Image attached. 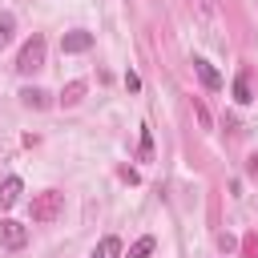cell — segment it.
I'll return each mask as SVG.
<instances>
[{
  "mask_svg": "<svg viewBox=\"0 0 258 258\" xmlns=\"http://www.w3.org/2000/svg\"><path fill=\"white\" fill-rule=\"evenodd\" d=\"M12 32H16V16L12 12H0V48L12 40Z\"/></svg>",
  "mask_w": 258,
  "mask_h": 258,
  "instance_id": "12",
  "label": "cell"
},
{
  "mask_svg": "<svg viewBox=\"0 0 258 258\" xmlns=\"http://www.w3.org/2000/svg\"><path fill=\"white\" fill-rule=\"evenodd\" d=\"M141 157H145V161L153 157V137H149V129H141Z\"/></svg>",
  "mask_w": 258,
  "mask_h": 258,
  "instance_id": "13",
  "label": "cell"
},
{
  "mask_svg": "<svg viewBox=\"0 0 258 258\" xmlns=\"http://www.w3.org/2000/svg\"><path fill=\"white\" fill-rule=\"evenodd\" d=\"M246 169H250V173H254V177H258V153H254V157H250V165H246Z\"/></svg>",
  "mask_w": 258,
  "mask_h": 258,
  "instance_id": "15",
  "label": "cell"
},
{
  "mask_svg": "<svg viewBox=\"0 0 258 258\" xmlns=\"http://www.w3.org/2000/svg\"><path fill=\"white\" fill-rule=\"evenodd\" d=\"M153 246H157V242H153V234H145V238H137V242L129 246V258H149V254H153Z\"/></svg>",
  "mask_w": 258,
  "mask_h": 258,
  "instance_id": "11",
  "label": "cell"
},
{
  "mask_svg": "<svg viewBox=\"0 0 258 258\" xmlns=\"http://www.w3.org/2000/svg\"><path fill=\"white\" fill-rule=\"evenodd\" d=\"M60 210H64V194H60V189L32 194V202H28V214H32V222H36V226L56 222V218H60Z\"/></svg>",
  "mask_w": 258,
  "mask_h": 258,
  "instance_id": "1",
  "label": "cell"
},
{
  "mask_svg": "<svg viewBox=\"0 0 258 258\" xmlns=\"http://www.w3.org/2000/svg\"><path fill=\"white\" fill-rule=\"evenodd\" d=\"M20 194H24V181H20V177H4V181H0V210L16 206Z\"/></svg>",
  "mask_w": 258,
  "mask_h": 258,
  "instance_id": "5",
  "label": "cell"
},
{
  "mask_svg": "<svg viewBox=\"0 0 258 258\" xmlns=\"http://www.w3.org/2000/svg\"><path fill=\"white\" fill-rule=\"evenodd\" d=\"M230 89H234V101H238V105H250V101H254V97H250V81H246V73H238Z\"/></svg>",
  "mask_w": 258,
  "mask_h": 258,
  "instance_id": "9",
  "label": "cell"
},
{
  "mask_svg": "<svg viewBox=\"0 0 258 258\" xmlns=\"http://www.w3.org/2000/svg\"><path fill=\"white\" fill-rule=\"evenodd\" d=\"M81 97H85V81H69V85L60 89V105H64V109H69V105H77Z\"/></svg>",
  "mask_w": 258,
  "mask_h": 258,
  "instance_id": "8",
  "label": "cell"
},
{
  "mask_svg": "<svg viewBox=\"0 0 258 258\" xmlns=\"http://www.w3.org/2000/svg\"><path fill=\"white\" fill-rule=\"evenodd\" d=\"M125 89L137 93V89H141V77H137V73H125Z\"/></svg>",
  "mask_w": 258,
  "mask_h": 258,
  "instance_id": "14",
  "label": "cell"
},
{
  "mask_svg": "<svg viewBox=\"0 0 258 258\" xmlns=\"http://www.w3.org/2000/svg\"><path fill=\"white\" fill-rule=\"evenodd\" d=\"M28 242V230L20 226V222H12V218H0V246H8V250H20Z\"/></svg>",
  "mask_w": 258,
  "mask_h": 258,
  "instance_id": "3",
  "label": "cell"
},
{
  "mask_svg": "<svg viewBox=\"0 0 258 258\" xmlns=\"http://www.w3.org/2000/svg\"><path fill=\"white\" fill-rule=\"evenodd\" d=\"M194 73L202 77V85H206V89H222V77H218V69H214L206 56H194Z\"/></svg>",
  "mask_w": 258,
  "mask_h": 258,
  "instance_id": "7",
  "label": "cell"
},
{
  "mask_svg": "<svg viewBox=\"0 0 258 258\" xmlns=\"http://www.w3.org/2000/svg\"><path fill=\"white\" fill-rule=\"evenodd\" d=\"M20 101H24L28 109H48V93H44V89H24Z\"/></svg>",
  "mask_w": 258,
  "mask_h": 258,
  "instance_id": "10",
  "label": "cell"
},
{
  "mask_svg": "<svg viewBox=\"0 0 258 258\" xmlns=\"http://www.w3.org/2000/svg\"><path fill=\"white\" fill-rule=\"evenodd\" d=\"M121 254H125L121 238H117V234H105V238L93 246V254H89V258H121Z\"/></svg>",
  "mask_w": 258,
  "mask_h": 258,
  "instance_id": "6",
  "label": "cell"
},
{
  "mask_svg": "<svg viewBox=\"0 0 258 258\" xmlns=\"http://www.w3.org/2000/svg\"><path fill=\"white\" fill-rule=\"evenodd\" d=\"M16 69H20L24 77L36 73V69H44V36L24 40V48H20V56H16Z\"/></svg>",
  "mask_w": 258,
  "mask_h": 258,
  "instance_id": "2",
  "label": "cell"
},
{
  "mask_svg": "<svg viewBox=\"0 0 258 258\" xmlns=\"http://www.w3.org/2000/svg\"><path fill=\"white\" fill-rule=\"evenodd\" d=\"M60 48H64V52H85V48H93V32L73 28V32H64V36H60Z\"/></svg>",
  "mask_w": 258,
  "mask_h": 258,
  "instance_id": "4",
  "label": "cell"
}]
</instances>
